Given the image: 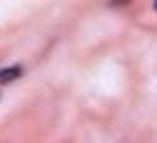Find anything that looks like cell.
Returning a JSON list of instances; mask_svg holds the SVG:
<instances>
[{
	"mask_svg": "<svg viewBox=\"0 0 157 143\" xmlns=\"http://www.w3.org/2000/svg\"><path fill=\"white\" fill-rule=\"evenodd\" d=\"M23 76V67L20 65H13V67H5L0 69V85H7L11 81H16V78Z\"/></svg>",
	"mask_w": 157,
	"mask_h": 143,
	"instance_id": "obj_1",
	"label": "cell"
}]
</instances>
